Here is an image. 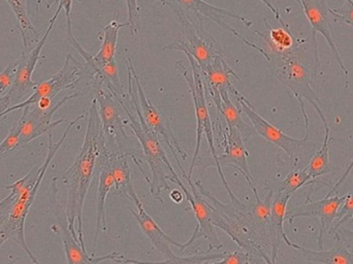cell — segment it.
<instances>
[{"instance_id":"cell-1","label":"cell","mask_w":353,"mask_h":264,"mask_svg":"<svg viewBox=\"0 0 353 264\" xmlns=\"http://www.w3.org/2000/svg\"><path fill=\"white\" fill-rule=\"evenodd\" d=\"M110 152L105 145L103 124L97 110V101L92 99L88 113L86 134L84 143L79 151L74 163L62 176L64 186L68 190L66 216L70 232L76 240L86 250L83 230V209L85 199L97 170H101L109 157Z\"/></svg>"},{"instance_id":"cell-2","label":"cell","mask_w":353,"mask_h":264,"mask_svg":"<svg viewBox=\"0 0 353 264\" xmlns=\"http://www.w3.org/2000/svg\"><path fill=\"white\" fill-rule=\"evenodd\" d=\"M267 61L273 76L298 101L306 132H310V120L305 108V101L314 108L323 126L327 128V120L321 109V101L312 87L321 66L316 33L311 31L306 39H296V45L290 51L284 53L268 52Z\"/></svg>"},{"instance_id":"cell-3","label":"cell","mask_w":353,"mask_h":264,"mask_svg":"<svg viewBox=\"0 0 353 264\" xmlns=\"http://www.w3.org/2000/svg\"><path fill=\"white\" fill-rule=\"evenodd\" d=\"M128 97H115L121 103L128 118V125L132 128L134 136L140 141L144 154L145 162L148 163L152 174L150 185V194L157 203L163 205V192L170 190L169 182H173L176 174L175 168L170 162L165 150L161 147L159 136L147 125L141 111L139 103L138 90H137L134 68L132 60L128 59Z\"/></svg>"},{"instance_id":"cell-4","label":"cell","mask_w":353,"mask_h":264,"mask_svg":"<svg viewBox=\"0 0 353 264\" xmlns=\"http://www.w3.org/2000/svg\"><path fill=\"white\" fill-rule=\"evenodd\" d=\"M85 113L81 114L78 118L74 121L70 122L65 132L62 134L61 139L54 143L53 134L49 133V148H48V154L46 156L45 161L41 166H35L33 167L26 176H23L20 180L14 182V184L3 186V188L12 191L16 194L14 205L10 210V215L8 219L4 222L2 227L0 228V248L3 246L6 241L10 240L16 243L21 249L24 250L27 256L30 258L33 263L39 264V261L35 258L34 255L31 252L27 245L26 238H25V222H26L27 216L29 211L34 203L35 196H37V191L41 187L43 182V176L48 167L51 164L54 156L59 151L60 147L68 136V132H70L74 124L78 123L80 120L84 119Z\"/></svg>"},{"instance_id":"cell-5","label":"cell","mask_w":353,"mask_h":264,"mask_svg":"<svg viewBox=\"0 0 353 264\" xmlns=\"http://www.w3.org/2000/svg\"><path fill=\"white\" fill-rule=\"evenodd\" d=\"M195 186L211 210L214 226L226 232L242 250L263 263H272V259L267 253V249L271 248V245L257 228L250 205H244L239 199L230 201L226 205L205 189L201 181H197Z\"/></svg>"},{"instance_id":"cell-6","label":"cell","mask_w":353,"mask_h":264,"mask_svg":"<svg viewBox=\"0 0 353 264\" xmlns=\"http://www.w3.org/2000/svg\"><path fill=\"white\" fill-rule=\"evenodd\" d=\"M93 99L97 101L108 151L132 158L145 180L150 185L151 180L143 168L145 160L140 141L137 137L130 136L126 132L128 118L121 103L108 89L97 91L93 95Z\"/></svg>"},{"instance_id":"cell-7","label":"cell","mask_w":353,"mask_h":264,"mask_svg":"<svg viewBox=\"0 0 353 264\" xmlns=\"http://www.w3.org/2000/svg\"><path fill=\"white\" fill-rule=\"evenodd\" d=\"M187 59L190 64L191 72L184 66V61L176 62V66L179 68V72L182 74L184 80L188 84L189 91L192 97L193 105H194L195 117H196V143H195V151L193 154L192 161H191L190 167H189L188 176H192L193 168L195 167V163L199 159V150H201V139L203 135L207 137L208 145H209L210 151H211L212 158L214 162L210 166H216L218 172H219L220 179L224 188L228 191L230 195V201H236L238 197L230 190V185L224 176L223 170L221 166L218 163L217 149L215 147V139H214L213 123L210 117L209 109H208L207 97H205V85H203V77H201V70L197 62L193 59L192 56L186 54Z\"/></svg>"},{"instance_id":"cell-8","label":"cell","mask_w":353,"mask_h":264,"mask_svg":"<svg viewBox=\"0 0 353 264\" xmlns=\"http://www.w3.org/2000/svg\"><path fill=\"white\" fill-rule=\"evenodd\" d=\"M153 2L157 0H152ZM173 10L179 26L180 35L170 45L163 48V51H181L186 55L192 56L201 70L207 68L208 64L218 54H222L218 41L203 28L201 17L194 21L184 8L169 0H159Z\"/></svg>"},{"instance_id":"cell-9","label":"cell","mask_w":353,"mask_h":264,"mask_svg":"<svg viewBox=\"0 0 353 264\" xmlns=\"http://www.w3.org/2000/svg\"><path fill=\"white\" fill-rule=\"evenodd\" d=\"M86 63L78 61L74 59L72 54H68L61 70L57 74H54L52 78L39 83L33 89L32 94L28 99L2 112L0 114V122L6 120L8 114L17 111V110H23L25 108L30 107V105H37L43 99H53L61 91H77L79 85L86 76Z\"/></svg>"},{"instance_id":"cell-10","label":"cell","mask_w":353,"mask_h":264,"mask_svg":"<svg viewBox=\"0 0 353 264\" xmlns=\"http://www.w3.org/2000/svg\"><path fill=\"white\" fill-rule=\"evenodd\" d=\"M134 217L138 221L143 234L149 238L152 246L159 251V254L165 258L163 261L152 263H176V264H201L214 263L221 258L222 253L218 254H194L190 256H178L172 250L171 245L178 247L181 251H184L185 244H180L172 240L154 221L152 217L147 213L143 203L137 205L136 210L130 209Z\"/></svg>"},{"instance_id":"cell-11","label":"cell","mask_w":353,"mask_h":264,"mask_svg":"<svg viewBox=\"0 0 353 264\" xmlns=\"http://www.w3.org/2000/svg\"><path fill=\"white\" fill-rule=\"evenodd\" d=\"M54 24L55 23L49 22V27H48L45 34L41 37V41L32 49H25L23 51L20 59H18L19 63L12 85L8 89V92L0 97V114L8 110V108L22 103L23 99L27 97L37 86V83L32 81V74L37 68L41 50L47 43L48 37L53 29Z\"/></svg>"},{"instance_id":"cell-12","label":"cell","mask_w":353,"mask_h":264,"mask_svg":"<svg viewBox=\"0 0 353 264\" xmlns=\"http://www.w3.org/2000/svg\"><path fill=\"white\" fill-rule=\"evenodd\" d=\"M56 180H57L56 178L52 180L49 190V197L52 212H53L54 217H55L56 222H57L60 236H61L62 243H63L66 263L97 264L101 263V261H113V263H116L118 259L124 258L125 256L120 254L119 252H112L110 254L105 255V256L97 257L95 255H89L87 253V250L83 249L80 242L76 240L74 234L70 232L66 211L60 205L59 201L57 199L58 189Z\"/></svg>"},{"instance_id":"cell-13","label":"cell","mask_w":353,"mask_h":264,"mask_svg":"<svg viewBox=\"0 0 353 264\" xmlns=\"http://www.w3.org/2000/svg\"><path fill=\"white\" fill-rule=\"evenodd\" d=\"M81 95L82 94L80 92L72 93L58 101L57 105L47 108V109H43L37 105H35L33 109L32 105L23 109L22 117L14 123L12 128L18 135L20 150L33 139H37L46 133L49 134L53 132L54 128H57L62 122L66 121V119L61 118L57 121L52 122V118L64 103H68L70 99L81 97Z\"/></svg>"},{"instance_id":"cell-14","label":"cell","mask_w":353,"mask_h":264,"mask_svg":"<svg viewBox=\"0 0 353 264\" xmlns=\"http://www.w3.org/2000/svg\"><path fill=\"white\" fill-rule=\"evenodd\" d=\"M232 97H236V101L240 105L241 112L245 114L250 120L254 128L256 134L261 135L263 139H267L270 143L279 147L280 149L283 150L290 159L294 160V163L296 164L299 162V157H300L301 152L303 148L308 143L309 133L306 132V136L304 139H296V137L290 136L282 132L279 128H276L273 124L268 122L267 120L263 119L256 111H255L253 105L249 103L248 99L239 92L238 89H234L232 91Z\"/></svg>"},{"instance_id":"cell-15","label":"cell","mask_w":353,"mask_h":264,"mask_svg":"<svg viewBox=\"0 0 353 264\" xmlns=\"http://www.w3.org/2000/svg\"><path fill=\"white\" fill-rule=\"evenodd\" d=\"M183 178L188 183L190 190L185 187L182 181L179 179L178 176L174 178V184L178 185L182 189L183 193L186 196L187 201L190 203L191 209L194 213L195 219H196L197 225L193 232L192 236L189 238L188 242L185 243V248H190L193 243L199 238H205L208 241V252H211L213 250H220L223 248V244L219 240L217 232H216L215 226L212 222L211 210L208 205L207 201L203 199V195L199 193V189L196 188L195 184H193L191 178H189L188 174L185 172L182 174ZM185 249V250H186Z\"/></svg>"},{"instance_id":"cell-16","label":"cell","mask_w":353,"mask_h":264,"mask_svg":"<svg viewBox=\"0 0 353 264\" xmlns=\"http://www.w3.org/2000/svg\"><path fill=\"white\" fill-rule=\"evenodd\" d=\"M346 195L334 197L325 196L319 201H310L304 205L294 207L292 211L286 213L285 220L290 224H294V221L298 218H310L314 220L319 225V234L317 238L319 249H323V238L325 234H330L334 221L337 217L338 211L341 207L342 203L345 201Z\"/></svg>"},{"instance_id":"cell-17","label":"cell","mask_w":353,"mask_h":264,"mask_svg":"<svg viewBox=\"0 0 353 264\" xmlns=\"http://www.w3.org/2000/svg\"><path fill=\"white\" fill-rule=\"evenodd\" d=\"M134 80H136L137 90H138L139 103H140L141 111H142L145 122L151 130L157 133L159 136L163 137V141L167 143L168 147L171 150L181 172L185 174L184 168H183L179 157L182 158L183 160H187L188 155L179 143L178 139H176L173 130H172L167 118L149 101L144 88H143L141 79L139 78L137 72L134 74Z\"/></svg>"},{"instance_id":"cell-18","label":"cell","mask_w":353,"mask_h":264,"mask_svg":"<svg viewBox=\"0 0 353 264\" xmlns=\"http://www.w3.org/2000/svg\"><path fill=\"white\" fill-rule=\"evenodd\" d=\"M175 1L178 6L184 8L185 10H190L193 14H195V16L203 17V18L208 19V20L212 21L218 26L221 27L223 30L232 33V35L238 37L241 41H243L245 45L256 50L257 52H259L267 59L268 51L261 49L259 45L245 39L236 29L232 28L230 25H228L225 21L228 18L236 19V20L243 23V25H245L247 28H250V27H252V22L248 20V19L241 16V14H236V12H230V10L217 8V6H213V4L209 3V2L205 1V0H175Z\"/></svg>"},{"instance_id":"cell-19","label":"cell","mask_w":353,"mask_h":264,"mask_svg":"<svg viewBox=\"0 0 353 264\" xmlns=\"http://www.w3.org/2000/svg\"><path fill=\"white\" fill-rule=\"evenodd\" d=\"M296 1L302 6L305 16L310 23L311 28H312L311 31L313 33H316V34L317 32L321 33L323 39L327 41L334 58L337 60L340 68L343 72L345 86L347 88L350 72H348V70L346 68L343 60H342L339 50H338L335 41H334L333 34H332L331 25H330V17H331L330 10H331V6L327 3V0H296Z\"/></svg>"},{"instance_id":"cell-20","label":"cell","mask_w":353,"mask_h":264,"mask_svg":"<svg viewBox=\"0 0 353 264\" xmlns=\"http://www.w3.org/2000/svg\"><path fill=\"white\" fill-rule=\"evenodd\" d=\"M201 70L205 91L209 92L218 112L221 108L220 92L226 90L232 95V91L236 89V87L232 85V78H234L240 82L241 79L239 78L234 70L226 63L222 54L216 55L213 60L208 64L207 68Z\"/></svg>"},{"instance_id":"cell-21","label":"cell","mask_w":353,"mask_h":264,"mask_svg":"<svg viewBox=\"0 0 353 264\" xmlns=\"http://www.w3.org/2000/svg\"><path fill=\"white\" fill-rule=\"evenodd\" d=\"M222 134H223L224 153L218 156V163L221 167L228 164H232V166L242 172L252 191L255 190L256 188L254 186V181L249 170V152L245 147L242 134L236 128H230V126H226L224 130H222Z\"/></svg>"},{"instance_id":"cell-22","label":"cell","mask_w":353,"mask_h":264,"mask_svg":"<svg viewBox=\"0 0 353 264\" xmlns=\"http://www.w3.org/2000/svg\"><path fill=\"white\" fill-rule=\"evenodd\" d=\"M292 195L282 191L274 192L272 199L271 217H270V243H271L272 263H277L278 252L282 241L285 242L288 247L294 248L296 244L290 242L284 230V221H285L286 210L288 201Z\"/></svg>"},{"instance_id":"cell-23","label":"cell","mask_w":353,"mask_h":264,"mask_svg":"<svg viewBox=\"0 0 353 264\" xmlns=\"http://www.w3.org/2000/svg\"><path fill=\"white\" fill-rule=\"evenodd\" d=\"M128 158L121 154L110 153L107 164L113 176L114 186H115L114 194L128 199L137 207L141 205L142 201L139 199L134 189L132 170L128 165Z\"/></svg>"},{"instance_id":"cell-24","label":"cell","mask_w":353,"mask_h":264,"mask_svg":"<svg viewBox=\"0 0 353 264\" xmlns=\"http://www.w3.org/2000/svg\"><path fill=\"white\" fill-rule=\"evenodd\" d=\"M114 186L113 176L111 170L108 166L107 161L103 164L99 172V187H97V230L94 234V245H93L92 255L97 251V241L101 232H107V215H105V201L107 196L111 192Z\"/></svg>"},{"instance_id":"cell-25","label":"cell","mask_w":353,"mask_h":264,"mask_svg":"<svg viewBox=\"0 0 353 264\" xmlns=\"http://www.w3.org/2000/svg\"><path fill=\"white\" fill-rule=\"evenodd\" d=\"M12 8L17 22L18 29L22 37L24 49H31L41 41V34L35 28L27 10L26 0H6Z\"/></svg>"},{"instance_id":"cell-26","label":"cell","mask_w":353,"mask_h":264,"mask_svg":"<svg viewBox=\"0 0 353 264\" xmlns=\"http://www.w3.org/2000/svg\"><path fill=\"white\" fill-rule=\"evenodd\" d=\"M294 249L301 251L309 263L325 264H353V252L346 248L339 240H336L333 248L329 251H312L296 244Z\"/></svg>"},{"instance_id":"cell-27","label":"cell","mask_w":353,"mask_h":264,"mask_svg":"<svg viewBox=\"0 0 353 264\" xmlns=\"http://www.w3.org/2000/svg\"><path fill=\"white\" fill-rule=\"evenodd\" d=\"M126 26H128V20L122 23L114 20L103 27V39L101 50L97 55H93V61L97 65L103 66L115 59L119 31Z\"/></svg>"},{"instance_id":"cell-28","label":"cell","mask_w":353,"mask_h":264,"mask_svg":"<svg viewBox=\"0 0 353 264\" xmlns=\"http://www.w3.org/2000/svg\"><path fill=\"white\" fill-rule=\"evenodd\" d=\"M221 94V108L217 114L225 119L228 126L230 128H234L240 132L242 134L244 141H248L251 136L256 134L254 128L248 125L246 122L243 120L242 115H241V110H239L236 105L232 103V95L228 91L224 90L220 92Z\"/></svg>"},{"instance_id":"cell-29","label":"cell","mask_w":353,"mask_h":264,"mask_svg":"<svg viewBox=\"0 0 353 264\" xmlns=\"http://www.w3.org/2000/svg\"><path fill=\"white\" fill-rule=\"evenodd\" d=\"M267 28L269 29L267 34L259 32L256 31L259 37H263L267 41L270 50L273 53H284V52L290 51V49L294 47L296 43V37L292 35L290 31V26L276 27V28H271L265 20Z\"/></svg>"},{"instance_id":"cell-30","label":"cell","mask_w":353,"mask_h":264,"mask_svg":"<svg viewBox=\"0 0 353 264\" xmlns=\"http://www.w3.org/2000/svg\"><path fill=\"white\" fill-rule=\"evenodd\" d=\"M319 182H321V181L312 178L307 172L306 168H303V170H292L288 174V176L281 182L278 183V184L271 185V186L265 184V186H268V190L271 189L274 192L282 191V192L288 193V194L292 196L294 193L298 191L299 189L302 188V187Z\"/></svg>"},{"instance_id":"cell-31","label":"cell","mask_w":353,"mask_h":264,"mask_svg":"<svg viewBox=\"0 0 353 264\" xmlns=\"http://www.w3.org/2000/svg\"><path fill=\"white\" fill-rule=\"evenodd\" d=\"M325 139L321 149L313 155L312 159L307 165L306 170L312 178L317 179L332 172L330 162V128H325Z\"/></svg>"},{"instance_id":"cell-32","label":"cell","mask_w":353,"mask_h":264,"mask_svg":"<svg viewBox=\"0 0 353 264\" xmlns=\"http://www.w3.org/2000/svg\"><path fill=\"white\" fill-rule=\"evenodd\" d=\"M334 22L337 24L348 25L353 27V0H346L345 3L339 8H331L330 10Z\"/></svg>"},{"instance_id":"cell-33","label":"cell","mask_w":353,"mask_h":264,"mask_svg":"<svg viewBox=\"0 0 353 264\" xmlns=\"http://www.w3.org/2000/svg\"><path fill=\"white\" fill-rule=\"evenodd\" d=\"M350 220H353V192L346 194L345 201L342 203L341 207L338 211L337 217H336L335 221H334L330 234H332V232L336 228L344 225L345 222L350 221Z\"/></svg>"},{"instance_id":"cell-34","label":"cell","mask_w":353,"mask_h":264,"mask_svg":"<svg viewBox=\"0 0 353 264\" xmlns=\"http://www.w3.org/2000/svg\"><path fill=\"white\" fill-rule=\"evenodd\" d=\"M259 259L253 255L249 254L246 251H234V252H224L219 261L215 264H245L259 263Z\"/></svg>"},{"instance_id":"cell-35","label":"cell","mask_w":353,"mask_h":264,"mask_svg":"<svg viewBox=\"0 0 353 264\" xmlns=\"http://www.w3.org/2000/svg\"><path fill=\"white\" fill-rule=\"evenodd\" d=\"M126 8L128 12V27L132 35L139 34L141 32V16L140 8L138 0H125Z\"/></svg>"},{"instance_id":"cell-36","label":"cell","mask_w":353,"mask_h":264,"mask_svg":"<svg viewBox=\"0 0 353 264\" xmlns=\"http://www.w3.org/2000/svg\"><path fill=\"white\" fill-rule=\"evenodd\" d=\"M19 60L8 64L1 72H0V97L10 88L14 80V74H16L17 66H18Z\"/></svg>"},{"instance_id":"cell-37","label":"cell","mask_w":353,"mask_h":264,"mask_svg":"<svg viewBox=\"0 0 353 264\" xmlns=\"http://www.w3.org/2000/svg\"><path fill=\"white\" fill-rule=\"evenodd\" d=\"M72 2H74V0H59V6H58L57 10H56L54 16L52 17L51 20H50V22L55 23L58 16H59L60 12L64 10L66 17V25H68V32H72V17H70V14H72Z\"/></svg>"},{"instance_id":"cell-38","label":"cell","mask_w":353,"mask_h":264,"mask_svg":"<svg viewBox=\"0 0 353 264\" xmlns=\"http://www.w3.org/2000/svg\"><path fill=\"white\" fill-rule=\"evenodd\" d=\"M332 234H334L336 240H339L346 248L350 249L353 252V230H348L344 225L336 228Z\"/></svg>"},{"instance_id":"cell-39","label":"cell","mask_w":353,"mask_h":264,"mask_svg":"<svg viewBox=\"0 0 353 264\" xmlns=\"http://www.w3.org/2000/svg\"><path fill=\"white\" fill-rule=\"evenodd\" d=\"M14 199H16V194L10 191V194L6 199L0 201V228L2 227L4 222L8 219L10 210H12V205H14Z\"/></svg>"},{"instance_id":"cell-40","label":"cell","mask_w":353,"mask_h":264,"mask_svg":"<svg viewBox=\"0 0 353 264\" xmlns=\"http://www.w3.org/2000/svg\"><path fill=\"white\" fill-rule=\"evenodd\" d=\"M48 0H26L27 10H28L29 17L37 19L39 14L41 6H46Z\"/></svg>"},{"instance_id":"cell-41","label":"cell","mask_w":353,"mask_h":264,"mask_svg":"<svg viewBox=\"0 0 353 264\" xmlns=\"http://www.w3.org/2000/svg\"><path fill=\"white\" fill-rule=\"evenodd\" d=\"M353 168V159L352 160V162H350V165L347 166V168H346L345 172H344V174H342L341 178L338 180V182L336 183L335 186L333 187V189H332L331 191H329V193H327V196L330 197L332 196V195L334 194V193L337 192L338 189L340 188V186H341L342 184H343L344 182H345L346 178H347L348 174H350V172H352Z\"/></svg>"},{"instance_id":"cell-42","label":"cell","mask_w":353,"mask_h":264,"mask_svg":"<svg viewBox=\"0 0 353 264\" xmlns=\"http://www.w3.org/2000/svg\"><path fill=\"white\" fill-rule=\"evenodd\" d=\"M261 2H263V4H265V6H267L268 8H269L270 10H271L272 12H273L274 16H275L276 20L278 21V22L281 24V26H290V25L288 24V23L285 22V21L282 19L281 14H280L279 10H278V8H276L275 6H274V4L272 3V0H261Z\"/></svg>"},{"instance_id":"cell-43","label":"cell","mask_w":353,"mask_h":264,"mask_svg":"<svg viewBox=\"0 0 353 264\" xmlns=\"http://www.w3.org/2000/svg\"><path fill=\"white\" fill-rule=\"evenodd\" d=\"M170 197H171L172 201L176 203H181L184 199L183 197L182 192H181L179 189H175V190L172 191L171 194H170Z\"/></svg>"},{"instance_id":"cell-44","label":"cell","mask_w":353,"mask_h":264,"mask_svg":"<svg viewBox=\"0 0 353 264\" xmlns=\"http://www.w3.org/2000/svg\"><path fill=\"white\" fill-rule=\"evenodd\" d=\"M56 1H58V0H48L47 4H46V8H51V6H53V4L55 3Z\"/></svg>"}]
</instances>
